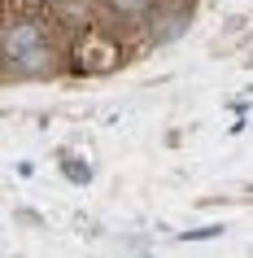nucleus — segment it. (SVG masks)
<instances>
[{"instance_id": "nucleus-1", "label": "nucleus", "mask_w": 253, "mask_h": 258, "mask_svg": "<svg viewBox=\"0 0 253 258\" xmlns=\"http://www.w3.org/2000/svg\"><path fill=\"white\" fill-rule=\"evenodd\" d=\"M35 44H44V40H40V27H35V22H14V27H5V31H0V53L9 57V61H18L22 53H31Z\"/></svg>"}, {"instance_id": "nucleus-2", "label": "nucleus", "mask_w": 253, "mask_h": 258, "mask_svg": "<svg viewBox=\"0 0 253 258\" xmlns=\"http://www.w3.org/2000/svg\"><path fill=\"white\" fill-rule=\"evenodd\" d=\"M48 61H53V53H48L44 44H35L31 53L18 57V70H22V75H48Z\"/></svg>"}, {"instance_id": "nucleus-4", "label": "nucleus", "mask_w": 253, "mask_h": 258, "mask_svg": "<svg viewBox=\"0 0 253 258\" xmlns=\"http://www.w3.org/2000/svg\"><path fill=\"white\" fill-rule=\"evenodd\" d=\"M175 35H184V14L166 18V22H157V40H175Z\"/></svg>"}, {"instance_id": "nucleus-3", "label": "nucleus", "mask_w": 253, "mask_h": 258, "mask_svg": "<svg viewBox=\"0 0 253 258\" xmlns=\"http://www.w3.org/2000/svg\"><path fill=\"white\" fill-rule=\"evenodd\" d=\"M57 14L70 18V22H83V18H88V0H61V5H57Z\"/></svg>"}, {"instance_id": "nucleus-5", "label": "nucleus", "mask_w": 253, "mask_h": 258, "mask_svg": "<svg viewBox=\"0 0 253 258\" xmlns=\"http://www.w3.org/2000/svg\"><path fill=\"white\" fill-rule=\"evenodd\" d=\"M118 14H148V0H109Z\"/></svg>"}]
</instances>
